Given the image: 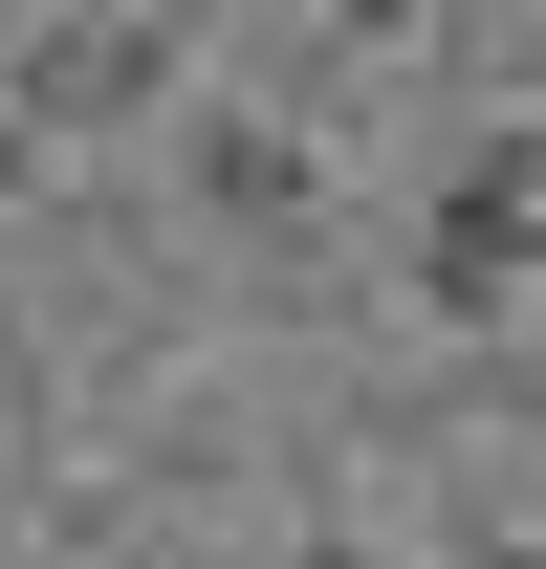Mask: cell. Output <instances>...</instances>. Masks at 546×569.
<instances>
[{
    "mask_svg": "<svg viewBox=\"0 0 546 569\" xmlns=\"http://www.w3.org/2000/svg\"><path fill=\"white\" fill-rule=\"evenodd\" d=\"M394 284H415V329H503V307H546V110H503V132L415 198Z\"/></svg>",
    "mask_w": 546,
    "mask_h": 569,
    "instance_id": "6da1fadb",
    "label": "cell"
},
{
    "mask_svg": "<svg viewBox=\"0 0 546 569\" xmlns=\"http://www.w3.org/2000/svg\"><path fill=\"white\" fill-rule=\"evenodd\" d=\"M284 569H372V548H350V526H306V548H284Z\"/></svg>",
    "mask_w": 546,
    "mask_h": 569,
    "instance_id": "5b68a950",
    "label": "cell"
},
{
    "mask_svg": "<svg viewBox=\"0 0 546 569\" xmlns=\"http://www.w3.org/2000/svg\"><path fill=\"white\" fill-rule=\"evenodd\" d=\"M394 22H415V0H328V44H394Z\"/></svg>",
    "mask_w": 546,
    "mask_h": 569,
    "instance_id": "277c9868",
    "label": "cell"
},
{
    "mask_svg": "<svg viewBox=\"0 0 546 569\" xmlns=\"http://www.w3.org/2000/svg\"><path fill=\"white\" fill-rule=\"evenodd\" d=\"M175 176H198L219 241H328V153L284 132V110H241V88H219V110H175Z\"/></svg>",
    "mask_w": 546,
    "mask_h": 569,
    "instance_id": "3957f363",
    "label": "cell"
},
{
    "mask_svg": "<svg viewBox=\"0 0 546 569\" xmlns=\"http://www.w3.org/2000/svg\"><path fill=\"white\" fill-rule=\"evenodd\" d=\"M459 569H546V548H525V526H503V548H459Z\"/></svg>",
    "mask_w": 546,
    "mask_h": 569,
    "instance_id": "8992f818",
    "label": "cell"
},
{
    "mask_svg": "<svg viewBox=\"0 0 546 569\" xmlns=\"http://www.w3.org/2000/svg\"><path fill=\"white\" fill-rule=\"evenodd\" d=\"M153 110H198V22H153V0H88L22 44V132L88 153V132H153Z\"/></svg>",
    "mask_w": 546,
    "mask_h": 569,
    "instance_id": "7a4b0ae2",
    "label": "cell"
}]
</instances>
